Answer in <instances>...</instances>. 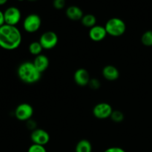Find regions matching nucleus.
<instances>
[{"label":"nucleus","instance_id":"nucleus-15","mask_svg":"<svg viewBox=\"0 0 152 152\" xmlns=\"http://www.w3.org/2000/svg\"><path fill=\"white\" fill-rule=\"evenodd\" d=\"M75 152H92V145L88 140L79 141L75 146Z\"/></svg>","mask_w":152,"mask_h":152},{"label":"nucleus","instance_id":"nucleus-24","mask_svg":"<svg viewBox=\"0 0 152 152\" xmlns=\"http://www.w3.org/2000/svg\"><path fill=\"white\" fill-rule=\"evenodd\" d=\"M4 24H5V21H4V12H2L0 10V27L3 26Z\"/></svg>","mask_w":152,"mask_h":152},{"label":"nucleus","instance_id":"nucleus-5","mask_svg":"<svg viewBox=\"0 0 152 152\" xmlns=\"http://www.w3.org/2000/svg\"><path fill=\"white\" fill-rule=\"evenodd\" d=\"M39 42L45 50H51L57 45L59 37L57 34L51 31L44 32L40 37Z\"/></svg>","mask_w":152,"mask_h":152},{"label":"nucleus","instance_id":"nucleus-22","mask_svg":"<svg viewBox=\"0 0 152 152\" xmlns=\"http://www.w3.org/2000/svg\"><path fill=\"white\" fill-rule=\"evenodd\" d=\"M88 86L92 89H98L100 86V83H99V80H96V79H91Z\"/></svg>","mask_w":152,"mask_h":152},{"label":"nucleus","instance_id":"nucleus-19","mask_svg":"<svg viewBox=\"0 0 152 152\" xmlns=\"http://www.w3.org/2000/svg\"><path fill=\"white\" fill-rule=\"evenodd\" d=\"M124 114L122 111L116 110V111H113L110 118L115 123H121L124 120Z\"/></svg>","mask_w":152,"mask_h":152},{"label":"nucleus","instance_id":"nucleus-9","mask_svg":"<svg viewBox=\"0 0 152 152\" xmlns=\"http://www.w3.org/2000/svg\"><path fill=\"white\" fill-rule=\"evenodd\" d=\"M31 140L33 144L45 145H47L50 141V135L48 132L42 129H35L31 134Z\"/></svg>","mask_w":152,"mask_h":152},{"label":"nucleus","instance_id":"nucleus-7","mask_svg":"<svg viewBox=\"0 0 152 152\" xmlns=\"http://www.w3.org/2000/svg\"><path fill=\"white\" fill-rule=\"evenodd\" d=\"M113 111L112 106L110 104L107 102H99L94 107L93 114L99 120H105L111 117Z\"/></svg>","mask_w":152,"mask_h":152},{"label":"nucleus","instance_id":"nucleus-12","mask_svg":"<svg viewBox=\"0 0 152 152\" xmlns=\"http://www.w3.org/2000/svg\"><path fill=\"white\" fill-rule=\"evenodd\" d=\"M34 66L41 74L46 71L50 65V61L48 57L44 54H39L35 56V59L33 61Z\"/></svg>","mask_w":152,"mask_h":152},{"label":"nucleus","instance_id":"nucleus-14","mask_svg":"<svg viewBox=\"0 0 152 152\" xmlns=\"http://www.w3.org/2000/svg\"><path fill=\"white\" fill-rule=\"evenodd\" d=\"M65 13H66L67 17L72 21L81 20L82 18L84 16L83 10L80 7H79L78 6L76 5H72L68 7L66 9Z\"/></svg>","mask_w":152,"mask_h":152},{"label":"nucleus","instance_id":"nucleus-21","mask_svg":"<svg viewBox=\"0 0 152 152\" xmlns=\"http://www.w3.org/2000/svg\"><path fill=\"white\" fill-rule=\"evenodd\" d=\"M53 5L56 10H62L65 6V0H53Z\"/></svg>","mask_w":152,"mask_h":152},{"label":"nucleus","instance_id":"nucleus-26","mask_svg":"<svg viewBox=\"0 0 152 152\" xmlns=\"http://www.w3.org/2000/svg\"><path fill=\"white\" fill-rule=\"evenodd\" d=\"M18 1H24V0H18Z\"/></svg>","mask_w":152,"mask_h":152},{"label":"nucleus","instance_id":"nucleus-1","mask_svg":"<svg viewBox=\"0 0 152 152\" xmlns=\"http://www.w3.org/2000/svg\"><path fill=\"white\" fill-rule=\"evenodd\" d=\"M22 36L16 26L6 25L0 27V48L7 50H13L20 46Z\"/></svg>","mask_w":152,"mask_h":152},{"label":"nucleus","instance_id":"nucleus-8","mask_svg":"<svg viewBox=\"0 0 152 152\" xmlns=\"http://www.w3.org/2000/svg\"><path fill=\"white\" fill-rule=\"evenodd\" d=\"M4 15L6 25L12 26H16L20 22L22 17L20 10L14 6L7 7L4 11Z\"/></svg>","mask_w":152,"mask_h":152},{"label":"nucleus","instance_id":"nucleus-4","mask_svg":"<svg viewBox=\"0 0 152 152\" xmlns=\"http://www.w3.org/2000/svg\"><path fill=\"white\" fill-rule=\"evenodd\" d=\"M42 25V19L39 15L31 13L27 16L23 21V28L26 32L33 34L39 30Z\"/></svg>","mask_w":152,"mask_h":152},{"label":"nucleus","instance_id":"nucleus-13","mask_svg":"<svg viewBox=\"0 0 152 152\" xmlns=\"http://www.w3.org/2000/svg\"><path fill=\"white\" fill-rule=\"evenodd\" d=\"M102 74L104 78L108 81H115L120 77V71L112 65H108L104 67Z\"/></svg>","mask_w":152,"mask_h":152},{"label":"nucleus","instance_id":"nucleus-17","mask_svg":"<svg viewBox=\"0 0 152 152\" xmlns=\"http://www.w3.org/2000/svg\"><path fill=\"white\" fill-rule=\"evenodd\" d=\"M28 50H29V52L34 56H37L38 55L42 54V51L43 50L42 46L41 45L39 42L34 41L32 42L31 44L28 46Z\"/></svg>","mask_w":152,"mask_h":152},{"label":"nucleus","instance_id":"nucleus-10","mask_svg":"<svg viewBox=\"0 0 152 152\" xmlns=\"http://www.w3.org/2000/svg\"><path fill=\"white\" fill-rule=\"evenodd\" d=\"M74 80L77 85L79 86H88L89 82L91 80L90 74L88 71L85 68H79L74 72Z\"/></svg>","mask_w":152,"mask_h":152},{"label":"nucleus","instance_id":"nucleus-25","mask_svg":"<svg viewBox=\"0 0 152 152\" xmlns=\"http://www.w3.org/2000/svg\"><path fill=\"white\" fill-rule=\"evenodd\" d=\"M7 1H8V0H0V6L5 4L7 2Z\"/></svg>","mask_w":152,"mask_h":152},{"label":"nucleus","instance_id":"nucleus-23","mask_svg":"<svg viewBox=\"0 0 152 152\" xmlns=\"http://www.w3.org/2000/svg\"><path fill=\"white\" fill-rule=\"evenodd\" d=\"M103 152H126L123 148L120 147H111L105 149Z\"/></svg>","mask_w":152,"mask_h":152},{"label":"nucleus","instance_id":"nucleus-20","mask_svg":"<svg viewBox=\"0 0 152 152\" xmlns=\"http://www.w3.org/2000/svg\"><path fill=\"white\" fill-rule=\"evenodd\" d=\"M28 152H47L45 147L43 145H37V144H32L28 148Z\"/></svg>","mask_w":152,"mask_h":152},{"label":"nucleus","instance_id":"nucleus-18","mask_svg":"<svg viewBox=\"0 0 152 152\" xmlns=\"http://www.w3.org/2000/svg\"><path fill=\"white\" fill-rule=\"evenodd\" d=\"M141 42L146 47L152 46V31H147L141 37Z\"/></svg>","mask_w":152,"mask_h":152},{"label":"nucleus","instance_id":"nucleus-27","mask_svg":"<svg viewBox=\"0 0 152 152\" xmlns=\"http://www.w3.org/2000/svg\"><path fill=\"white\" fill-rule=\"evenodd\" d=\"M29 1H35V0H29Z\"/></svg>","mask_w":152,"mask_h":152},{"label":"nucleus","instance_id":"nucleus-2","mask_svg":"<svg viewBox=\"0 0 152 152\" xmlns=\"http://www.w3.org/2000/svg\"><path fill=\"white\" fill-rule=\"evenodd\" d=\"M17 75L23 83L34 84L39 81L42 74L36 68L33 62H24L18 67Z\"/></svg>","mask_w":152,"mask_h":152},{"label":"nucleus","instance_id":"nucleus-3","mask_svg":"<svg viewBox=\"0 0 152 152\" xmlns=\"http://www.w3.org/2000/svg\"><path fill=\"white\" fill-rule=\"evenodd\" d=\"M107 34L111 37H119L123 36L126 31V25L123 19L113 17L108 19L105 25Z\"/></svg>","mask_w":152,"mask_h":152},{"label":"nucleus","instance_id":"nucleus-11","mask_svg":"<svg viewBox=\"0 0 152 152\" xmlns=\"http://www.w3.org/2000/svg\"><path fill=\"white\" fill-rule=\"evenodd\" d=\"M108 35L105 30V26H101V25H95L93 28H90L88 32L89 38L94 42H101Z\"/></svg>","mask_w":152,"mask_h":152},{"label":"nucleus","instance_id":"nucleus-6","mask_svg":"<svg viewBox=\"0 0 152 152\" xmlns=\"http://www.w3.org/2000/svg\"><path fill=\"white\" fill-rule=\"evenodd\" d=\"M16 118L20 121H28L34 114V108L28 103H21L14 111Z\"/></svg>","mask_w":152,"mask_h":152},{"label":"nucleus","instance_id":"nucleus-16","mask_svg":"<svg viewBox=\"0 0 152 152\" xmlns=\"http://www.w3.org/2000/svg\"><path fill=\"white\" fill-rule=\"evenodd\" d=\"M81 22L83 25H84L86 28H91L95 26L96 24V18L93 14H86L82 18Z\"/></svg>","mask_w":152,"mask_h":152}]
</instances>
